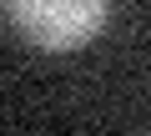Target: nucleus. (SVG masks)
Segmentation results:
<instances>
[{
	"label": "nucleus",
	"instance_id": "nucleus-1",
	"mask_svg": "<svg viewBox=\"0 0 151 136\" xmlns=\"http://www.w3.org/2000/svg\"><path fill=\"white\" fill-rule=\"evenodd\" d=\"M5 15L35 50H81L101 35L111 0H5Z\"/></svg>",
	"mask_w": 151,
	"mask_h": 136
}]
</instances>
